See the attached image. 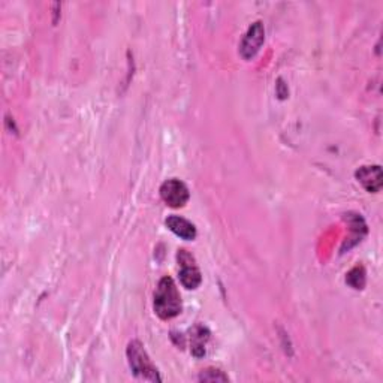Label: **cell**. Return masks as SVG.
<instances>
[{
	"instance_id": "cell-9",
	"label": "cell",
	"mask_w": 383,
	"mask_h": 383,
	"mask_svg": "<svg viewBox=\"0 0 383 383\" xmlns=\"http://www.w3.org/2000/svg\"><path fill=\"white\" fill-rule=\"evenodd\" d=\"M365 268L362 265H357L355 268H352L347 275H346V283L350 286V287H354L357 290L359 289H364L365 286Z\"/></svg>"
},
{
	"instance_id": "cell-6",
	"label": "cell",
	"mask_w": 383,
	"mask_h": 383,
	"mask_svg": "<svg viewBox=\"0 0 383 383\" xmlns=\"http://www.w3.org/2000/svg\"><path fill=\"white\" fill-rule=\"evenodd\" d=\"M359 185L370 193L380 192L383 186V174L379 165H364L355 173Z\"/></svg>"
},
{
	"instance_id": "cell-5",
	"label": "cell",
	"mask_w": 383,
	"mask_h": 383,
	"mask_svg": "<svg viewBox=\"0 0 383 383\" xmlns=\"http://www.w3.org/2000/svg\"><path fill=\"white\" fill-rule=\"evenodd\" d=\"M264 41H265V29H264L262 23L256 21L249 27L247 34L244 35V38L241 41V45H240L241 57L244 60L253 58L257 54V51L260 50V47H262Z\"/></svg>"
},
{
	"instance_id": "cell-1",
	"label": "cell",
	"mask_w": 383,
	"mask_h": 383,
	"mask_svg": "<svg viewBox=\"0 0 383 383\" xmlns=\"http://www.w3.org/2000/svg\"><path fill=\"white\" fill-rule=\"evenodd\" d=\"M155 313L163 319L170 320L181 313L183 302L178 287L171 277H162L155 290V301H153Z\"/></svg>"
},
{
	"instance_id": "cell-4",
	"label": "cell",
	"mask_w": 383,
	"mask_h": 383,
	"mask_svg": "<svg viewBox=\"0 0 383 383\" xmlns=\"http://www.w3.org/2000/svg\"><path fill=\"white\" fill-rule=\"evenodd\" d=\"M159 192H160L162 201L171 208L185 207L190 198V192L188 186L178 178H170L163 181Z\"/></svg>"
},
{
	"instance_id": "cell-10",
	"label": "cell",
	"mask_w": 383,
	"mask_h": 383,
	"mask_svg": "<svg viewBox=\"0 0 383 383\" xmlns=\"http://www.w3.org/2000/svg\"><path fill=\"white\" fill-rule=\"evenodd\" d=\"M199 382H229V377L218 369H207L198 377Z\"/></svg>"
},
{
	"instance_id": "cell-7",
	"label": "cell",
	"mask_w": 383,
	"mask_h": 383,
	"mask_svg": "<svg viewBox=\"0 0 383 383\" xmlns=\"http://www.w3.org/2000/svg\"><path fill=\"white\" fill-rule=\"evenodd\" d=\"M166 226L168 229L173 234H175L177 237L186 240V241H193L198 235L196 233V228L192 222H189L188 219L185 218H180V216H170L166 219Z\"/></svg>"
},
{
	"instance_id": "cell-2",
	"label": "cell",
	"mask_w": 383,
	"mask_h": 383,
	"mask_svg": "<svg viewBox=\"0 0 383 383\" xmlns=\"http://www.w3.org/2000/svg\"><path fill=\"white\" fill-rule=\"evenodd\" d=\"M126 355H128V362H129L131 370L136 377L148 380V382H162V377L158 369L155 367V364L151 362L141 342H138V340L131 342L128 344Z\"/></svg>"
},
{
	"instance_id": "cell-8",
	"label": "cell",
	"mask_w": 383,
	"mask_h": 383,
	"mask_svg": "<svg viewBox=\"0 0 383 383\" xmlns=\"http://www.w3.org/2000/svg\"><path fill=\"white\" fill-rule=\"evenodd\" d=\"M210 340V331L204 325H196L190 330V350L193 357L203 358L205 355V346Z\"/></svg>"
},
{
	"instance_id": "cell-3",
	"label": "cell",
	"mask_w": 383,
	"mask_h": 383,
	"mask_svg": "<svg viewBox=\"0 0 383 383\" xmlns=\"http://www.w3.org/2000/svg\"><path fill=\"white\" fill-rule=\"evenodd\" d=\"M178 260V275L180 282L186 289H196L203 282V274L199 270L195 257L185 249H180L177 253Z\"/></svg>"
}]
</instances>
